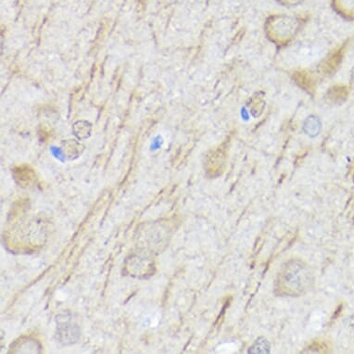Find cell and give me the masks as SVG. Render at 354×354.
<instances>
[{
	"mask_svg": "<svg viewBox=\"0 0 354 354\" xmlns=\"http://www.w3.org/2000/svg\"><path fill=\"white\" fill-rule=\"evenodd\" d=\"M314 271L300 259H290L284 263L273 285L275 295L284 298H298L308 293L314 285Z\"/></svg>",
	"mask_w": 354,
	"mask_h": 354,
	"instance_id": "obj_1",
	"label": "cell"
},
{
	"mask_svg": "<svg viewBox=\"0 0 354 354\" xmlns=\"http://www.w3.org/2000/svg\"><path fill=\"white\" fill-rule=\"evenodd\" d=\"M37 349H40V346L38 344V342L35 339H20V340L16 341L15 344L12 345L11 349L13 350V352H39L37 351Z\"/></svg>",
	"mask_w": 354,
	"mask_h": 354,
	"instance_id": "obj_2",
	"label": "cell"
}]
</instances>
